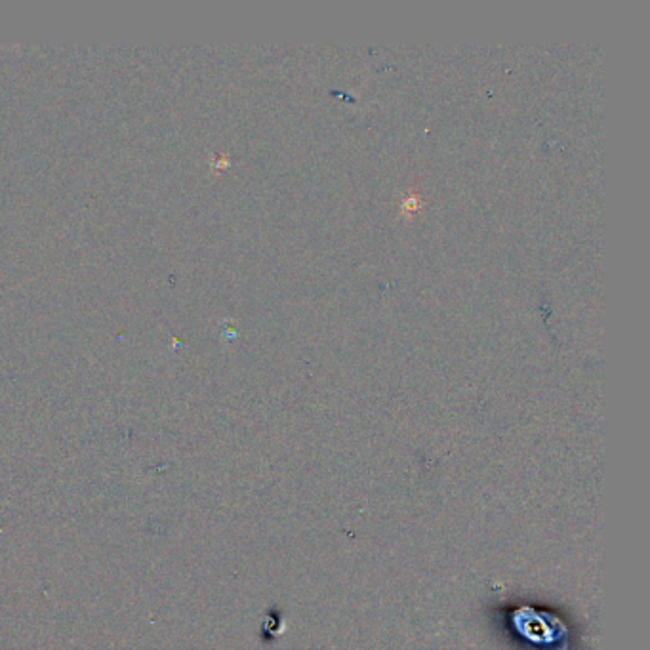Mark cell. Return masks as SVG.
Instances as JSON below:
<instances>
[{"instance_id":"obj_1","label":"cell","mask_w":650,"mask_h":650,"mask_svg":"<svg viewBox=\"0 0 650 650\" xmlns=\"http://www.w3.org/2000/svg\"><path fill=\"white\" fill-rule=\"evenodd\" d=\"M513 626L525 641H529L530 645L546 647V649L561 647L567 650L569 630L557 616L542 614L530 607H521L513 614Z\"/></svg>"}]
</instances>
